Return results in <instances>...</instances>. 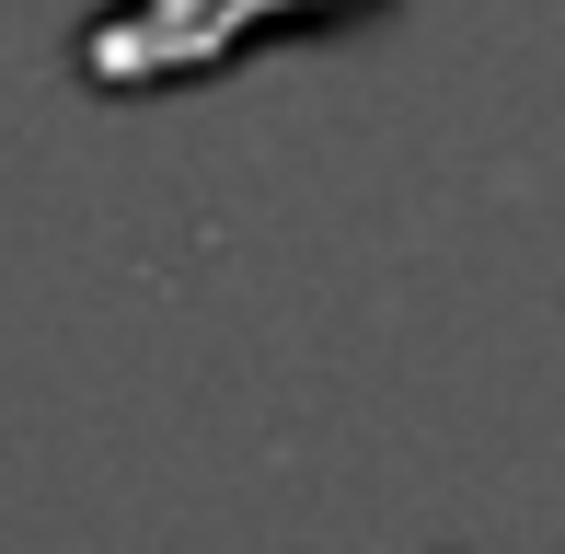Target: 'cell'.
Returning <instances> with one entry per match:
<instances>
[{"mask_svg":"<svg viewBox=\"0 0 565 554\" xmlns=\"http://www.w3.org/2000/svg\"><path fill=\"white\" fill-rule=\"evenodd\" d=\"M370 12L393 0H105L82 12L70 35V70L93 93H185V82H220L243 70L254 46H289V35H358Z\"/></svg>","mask_w":565,"mask_h":554,"instance_id":"6da1fadb","label":"cell"}]
</instances>
